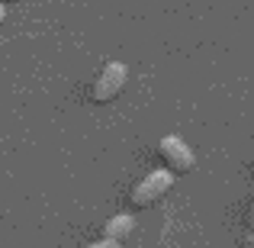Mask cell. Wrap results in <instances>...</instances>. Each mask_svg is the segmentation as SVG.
I'll return each instance as SVG.
<instances>
[{
    "label": "cell",
    "mask_w": 254,
    "mask_h": 248,
    "mask_svg": "<svg viewBox=\"0 0 254 248\" xmlns=\"http://www.w3.org/2000/svg\"><path fill=\"white\" fill-rule=\"evenodd\" d=\"M126 84H129V68H126L123 62H106L103 68H100V75L93 78V87H90L93 103H100V106L113 103V100L126 90Z\"/></svg>",
    "instance_id": "obj_2"
},
{
    "label": "cell",
    "mask_w": 254,
    "mask_h": 248,
    "mask_svg": "<svg viewBox=\"0 0 254 248\" xmlns=\"http://www.w3.org/2000/svg\"><path fill=\"white\" fill-rule=\"evenodd\" d=\"M174 180H177V174L168 171V167H158V171H148L142 180H138L135 187H132L129 193V203L135 206V210H151L155 203H161L164 197L171 193Z\"/></svg>",
    "instance_id": "obj_1"
},
{
    "label": "cell",
    "mask_w": 254,
    "mask_h": 248,
    "mask_svg": "<svg viewBox=\"0 0 254 248\" xmlns=\"http://www.w3.org/2000/svg\"><path fill=\"white\" fill-rule=\"evenodd\" d=\"M6 23V6H3V0H0V26Z\"/></svg>",
    "instance_id": "obj_6"
},
{
    "label": "cell",
    "mask_w": 254,
    "mask_h": 248,
    "mask_svg": "<svg viewBox=\"0 0 254 248\" xmlns=\"http://www.w3.org/2000/svg\"><path fill=\"white\" fill-rule=\"evenodd\" d=\"M132 232H135V216L132 213H116L103 223V239H110V242L126 245L132 239Z\"/></svg>",
    "instance_id": "obj_4"
},
{
    "label": "cell",
    "mask_w": 254,
    "mask_h": 248,
    "mask_svg": "<svg viewBox=\"0 0 254 248\" xmlns=\"http://www.w3.org/2000/svg\"><path fill=\"white\" fill-rule=\"evenodd\" d=\"M3 3H10V0H3Z\"/></svg>",
    "instance_id": "obj_9"
},
{
    "label": "cell",
    "mask_w": 254,
    "mask_h": 248,
    "mask_svg": "<svg viewBox=\"0 0 254 248\" xmlns=\"http://www.w3.org/2000/svg\"><path fill=\"white\" fill-rule=\"evenodd\" d=\"M158 155H161L164 167L174 171L177 177H184V174H190L193 167H196V155H193V149L180 136H164L161 142H158Z\"/></svg>",
    "instance_id": "obj_3"
},
{
    "label": "cell",
    "mask_w": 254,
    "mask_h": 248,
    "mask_svg": "<svg viewBox=\"0 0 254 248\" xmlns=\"http://www.w3.org/2000/svg\"><path fill=\"white\" fill-rule=\"evenodd\" d=\"M81 248H123V245H119V242H110V239H103V236H100L97 242H90V245H81Z\"/></svg>",
    "instance_id": "obj_5"
},
{
    "label": "cell",
    "mask_w": 254,
    "mask_h": 248,
    "mask_svg": "<svg viewBox=\"0 0 254 248\" xmlns=\"http://www.w3.org/2000/svg\"><path fill=\"white\" fill-rule=\"evenodd\" d=\"M248 226L254 229V203H251V210H248Z\"/></svg>",
    "instance_id": "obj_7"
},
{
    "label": "cell",
    "mask_w": 254,
    "mask_h": 248,
    "mask_svg": "<svg viewBox=\"0 0 254 248\" xmlns=\"http://www.w3.org/2000/svg\"><path fill=\"white\" fill-rule=\"evenodd\" d=\"M242 248H254V242H245V245H242Z\"/></svg>",
    "instance_id": "obj_8"
}]
</instances>
